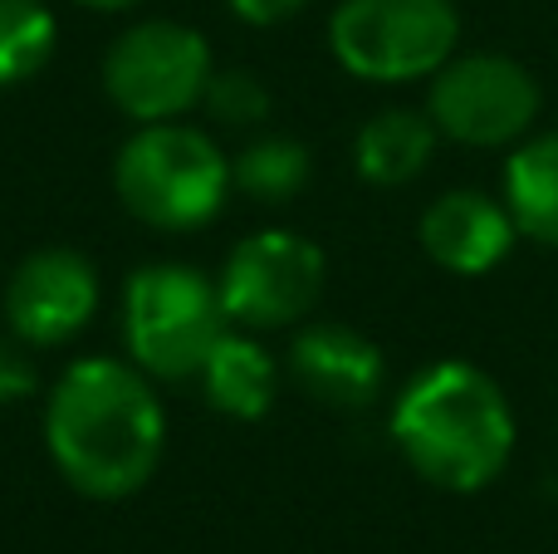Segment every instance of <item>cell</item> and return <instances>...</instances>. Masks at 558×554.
Wrapping results in <instances>:
<instances>
[{
	"instance_id": "1",
	"label": "cell",
	"mask_w": 558,
	"mask_h": 554,
	"mask_svg": "<svg viewBox=\"0 0 558 554\" xmlns=\"http://www.w3.org/2000/svg\"><path fill=\"white\" fill-rule=\"evenodd\" d=\"M167 418L147 373L123 359H84L59 373L45 402V447L88 501H123L153 481Z\"/></svg>"
},
{
	"instance_id": "2",
	"label": "cell",
	"mask_w": 558,
	"mask_h": 554,
	"mask_svg": "<svg viewBox=\"0 0 558 554\" xmlns=\"http://www.w3.org/2000/svg\"><path fill=\"white\" fill-rule=\"evenodd\" d=\"M387 427L407 467L451 496H471L500 481L520 437L505 388L465 359H436L412 373Z\"/></svg>"
},
{
	"instance_id": "3",
	"label": "cell",
	"mask_w": 558,
	"mask_h": 554,
	"mask_svg": "<svg viewBox=\"0 0 558 554\" xmlns=\"http://www.w3.org/2000/svg\"><path fill=\"white\" fill-rule=\"evenodd\" d=\"M118 202L153 231H196L226 206L231 157L186 123H143L113 162Z\"/></svg>"
},
{
	"instance_id": "4",
	"label": "cell",
	"mask_w": 558,
	"mask_h": 554,
	"mask_svg": "<svg viewBox=\"0 0 558 554\" xmlns=\"http://www.w3.org/2000/svg\"><path fill=\"white\" fill-rule=\"evenodd\" d=\"M221 290L202 270L177 261H157L133 270L123 290V339L128 353L153 378H192L206 353L226 334Z\"/></svg>"
},
{
	"instance_id": "5",
	"label": "cell",
	"mask_w": 558,
	"mask_h": 554,
	"mask_svg": "<svg viewBox=\"0 0 558 554\" xmlns=\"http://www.w3.org/2000/svg\"><path fill=\"white\" fill-rule=\"evenodd\" d=\"M461 45L451 0H338L328 15V49L363 84L432 79Z\"/></svg>"
},
{
	"instance_id": "6",
	"label": "cell",
	"mask_w": 558,
	"mask_h": 554,
	"mask_svg": "<svg viewBox=\"0 0 558 554\" xmlns=\"http://www.w3.org/2000/svg\"><path fill=\"white\" fill-rule=\"evenodd\" d=\"M426 113L461 147H514L539 128L544 88L510 55H451L432 74Z\"/></svg>"
},
{
	"instance_id": "7",
	"label": "cell",
	"mask_w": 558,
	"mask_h": 554,
	"mask_svg": "<svg viewBox=\"0 0 558 554\" xmlns=\"http://www.w3.org/2000/svg\"><path fill=\"white\" fill-rule=\"evenodd\" d=\"M211 45L177 20H143L123 29L104 59V88L133 123H172L192 113L211 84Z\"/></svg>"
},
{
	"instance_id": "8",
	"label": "cell",
	"mask_w": 558,
	"mask_h": 554,
	"mask_svg": "<svg viewBox=\"0 0 558 554\" xmlns=\"http://www.w3.org/2000/svg\"><path fill=\"white\" fill-rule=\"evenodd\" d=\"M324 251L294 231H255L226 255L216 280L226 320L241 329H289L324 294Z\"/></svg>"
},
{
	"instance_id": "9",
	"label": "cell",
	"mask_w": 558,
	"mask_h": 554,
	"mask_svg": "<svg viewBox=\"0 0 558 554\" xmlns=\"http://www.w3.org/2000/svg\"><path fill=\"white\" fill-rule=\"evenodd\" d=\"M98 314V270L78 251L49 245L15 265L5 285V324L29 349H59Z\"/></svg>"
},
{
	"instance_id": "10",
	"label": "cell",
	"mask_w": 558,
	"mask_h": 554,
	"mask_svg": "<svg viewBox=\"0 0 558 554\" xmlns=\"http://www.w3.org/2000/svg\"><path fill=\"white\" fill-rule=\"evenodd\" d=\"M289 373L324 408L363 412L383 398L387 359L367 334L333 320H318V324H304L294 334V344H289Z\"/></svg>"
},
{
	"instance_id": "11",
	"label": "cell",
	"mask_w": 558,
	"mask_h": 554,
	"mask_svg": "<svg viewBox=\"0 0 558 554\" xmlns=\"http://www.w3.org/2000/svg\"><path fill=\"white\" fill-rule=\"evenodd\" d=\"M422 251L432 255L441 270L451 275H490L495 265H505V255L520 241L505 196L475 192V186H456L441 192L432 206L422 212Z\"/></svg>"
},
{
	"instance_id": "12",
	"label": "cell",
	"mask_w": 558,
	"mask_h": 554,
	"mask_svg": "<svg viewBox=\"0 0 558 554\" xmlns=\"http://www.w3.org/2000/svg\"><path fill=\"white\" fill-rule=\"evenodd\" d=\"M436 143H441V133H436L426 108H383L357 128L353 167L373 186H407L426 172Z\"/></svg>"
},
{
	"instance_id": "13",
	"label": "cell",
	"mask_w": 558,
	"mask_h": 554,
	"mask_svg": "<svg viewBox=\"0 0 558 554\" xmlns=\"http://www.w3.org/2000/svg\"><path fill=\"white\" fill-rule=\"evenodd\" d=\"M500 196L524 241L558 251V128H534L524 143L510 147Z\"/></svg>"
},
{
	"instance_id": "14",
	"label": "cell",
	"mask_w": 558,
	"mask_h": 554,
	"mask_svg": "<svg viewBox=\"0 0 558 554\" xmlns=\"http://www.w3.org/2000/svg\"><path fill=\"white\" fill-rule=\"evenodd\" d=\"M196 378H202L211 408L226 412V418H235V422H260L265 412L275 408L279 373H275V359L265 353V344L255 339V334L226 329L221 339H216V349L206 353Z\"/></svg>"
},
{
	"instance_id": "15",
	"label": "cell",
	"mask_w": 558,
	"mask_h": 554,
	"mask_svg": "<svg viewBox=\"0 0 558 554\" xmlns=\"http://www.w3.org/2000/svg\"><path fill=\"white\" fill-rule=\"evenodd\" d=\"M308 172H314V157H308V147L299 143V137L265 133V137H255L251 147L235 153L231 186L235 192H245L251 202L284 206L308 186Z\"/></svg>"
},
{
	"instance_id": "16",
	"label": "cell",
	"mask_w": 558,
	"mask_h": 554,
	"mask_svg": "<svg viewBox=\"0 0 558 554\" xmlns=\"http://www.w3.org/2000/svg\"><path fill=\"white\" fill-rule=\"evenodd\" d=\"M59 25L45 0H0V88H15L49 64Z\"/></svg>"
},
{
	"instance_id": "17",
	"label": "cell",
	"mask_w": 558,
	"mask_h": 554,
	"mask_svg": "<svg viewBox=\"0 0 558 554\" xmlns=\"http://www.w3.org/2000/svg\"><path fill=\"white\" fill-rule=\"evenodd\" d=\"M202 104L211 108L216 123L255 128L270 118V88H265V79L251 74V69H221V74H211Z\"/></svg>"
},
{
	"instance_id": "18",
	"label": "cell",
	"mask_w": 558,
	"mask_h": 554,
	"mask_svg": "<svg viewBox=\"0 0 558 554\" xmlns=\"http://www.w3.org/2000/svg\"><path fill=\"white\" fill-rule=\"evenodd\" d=\"M35 383H39V373H35V363H29V344H20L15 334L0 339V408L25 402L29 393H35Z\"/></svg>"
},
{
	"instance_id": "19",
	"label": "cell",
	"mask_w": 558,
	"mask_h": 554,
	"mask_svg": "<svg viewBox=\"0 0 558 554\" xmlns=\"http://www.w3.org/2000/svg\"><path fill=\"white\" fill-rule=\"evenodd\" d=\"M226 5H231L245 25H279V20L299 15L304 0H226Z\"/></svg>"
},
{
	"instance_id": "20",
	"label": "cell",
	"mask_w": 558,
	"mask_h": 554,
	"mask_svg": "<svg viewBox=\"0 0 558 554\" xmlns=\"http://www.w3.org/2000/svg\"><path fill=\"white\" fill-rule=\"evenodd\" d=\"M78 5H88V10H133V5H143V0H78Z\"/></svg>"
}]
</instances>
